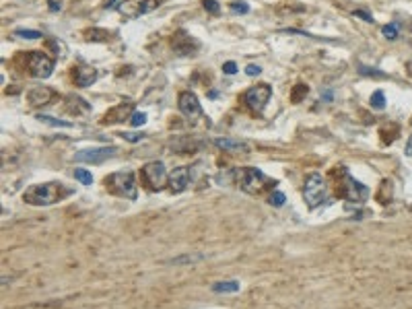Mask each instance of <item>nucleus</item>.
I'll use <instances>...</instances> for the list:
<instances>
[{
	"instance_id": "nucleus-1",
	"label": "nucleus",
	"mask_w": 412,
	"mask_h": 309,
	"mask_svg": "<svg viewBox=\"0 0 412 309\" xmlns=\"http://www.w3.org/2000/svg\"><path fill=\"white\" fill-rule=\"evenodd\" d=\"M70 194H72V190H68L66 185L50 181V183H41V185H31V188L23 194V200L31 206H52V204L60 202V200L68 198Z\"/></svg>"
},
{
	"instance_id": "nucleus-2",
	"label": "nucleus",
	"mask_w": 412,
	"mask_h": 309,
	"mask_svg": "<svg viewBox=\"0 0 412 309\" xmlns=\"http://www.w3.org/2000/svg\"><path fill=\"white\" fill-rule=\"evenodd\" d=\"M338 196L344 198L346 202L357 204V202H363V200L369 198V190H367V185L357 181L346 169H340L338 171Z\"/></svg>"
},
{
	"instance_id": "nucleus-3",
	"label": "nucleus",
	"mask_w": 412,
	"mask_h": 309,
	"mask_svg": "<svg viewBox=\"0 0 412 309\" xmlns=\"http://www.w3.org/2000/svg\"><path fill=\"white\" fill-rule=\"evenodd\" d=\"M303 198H305V202L309 204V208H317L330 200V188H328L326 179L319 173H311L307 177L305 188H303Z\"/></svg>"
},
{
	"instance_id": "nucleus-4",
	"label": "nucleus",
	"mask_w": 412,
	"mask_h": 309,
	"mask_svg": "<svg viewBox=\"0 0 412 309\" xmlns=\"http://www.w3.org/2000/svg\"><path fill=\"white\" fill-rule=\"evenodd\" d=\"M105 188L112 194L120 196V198H136V183H134V173L132 171H118L105 177Z\"/></svg>"
},
{
	"instance_id": "nucleus-5",
	"label": "nucleus",
	"mask_w": 412,
	"mask_h": 309,
	"mask_svg": "<svg viewBox=\"0 0 412 309\" xmlns=\"http://www.w3.org/2000/svg\"><path fill=\"white\" fill-rule=\"evenodd\" d=\"M235 177H237V185L246 194H260L264 190V185L268 183V177L260 171V169H254V167L237 169Z\"/></svg>"
},
{
	"instance_id": "nucleus-6",
	"label": "nucleus",
	"mask_w": 412,
	"mask_h": 309,
	"mask_svg": "<svg viewBox=\"0 0 412 309\" xmlns=\"http://www.w3.org/2000/svg\"><path fill=\"white\" fill-rule=\"evenodd\" d=\"M159 6V0H124L118 4V10L126 19H138L142 14L155 10Z\"/></svg>"
},
{
	"instance_id": "nucleus-7",
	"label": "nucleus",
	"mask_w": 412,
	"mask_h": 309,
	"mask_svg": "<svg viewBox=\"0 0 412 309\" xmlns=\"http://www.w3.org/2000/svg\"><path fill=\"white\" fill-rule=\"evenodd\" d=\"M27 66H29V72H31L35 79H48L54 72V60L43 52H33V54H29Z\"/></svg>"
},
{
	"instance_id": "nucleus-8",
	"label": "nucleus",
	"mask_w": 412,
	"mask_h": 309,
	"mask_svg": "<svg viewBox=\"0 0 412 309\" xmlns=\"http://www.w3.org/2000/svg\"><path fill=\"white\" fill-rule=\"evenodd\" d=\"M165 177H167V171L161 161H150L142 167V181L148 190H161L165 183Z\"/></svg>"
},
{
	"instance_id": "nucleus-9",
	"label": "nucleus",
	"mask_w": 412,
	"mask_h": 309,
	"mask_svg": "<svg viewBox=\"0 0 412 309\" xmlns=\"http://www.w3.org/2000/svg\"><path fill=\"white\" fill-rule=\"evenodd\" d=\"M270 95H272L270 85L262 83V85H256V87L248 89V91H246V95H243V101H246V105H250V110H254V112H262V110H264V105H266L268 99H270Z\"/></svg>"
},
{
	"instance_id": "nucleus-10",
	"label": "nucleus",
	"mask_w": 412,
	"mask_h": 309,
	"mask_svg": "<svg viewBox=\"0 0 412 309\" xmlns=\"http://www.w3.org/2000/svg\"><path fill=\"white\" fill-rule=\"evenodd\" d=\"M118 153L116 147H97V149H87V151H79L74 154V161L79 163H89V165H99L105 159L114 157Z\"/></svg>"
},
{
	"instance_id": "nucleus-11",
	"label": "nucleus",
	"mask_w": 412,
	"mask_h": 309,
	"mask_svg": "<svg viewBox=\"0 0 412 309\" xmlns=\"http://www.w3.org/2000/svg\"><path fill=\"white\" fill-rule=\"evenodd\" d=\"M177 105H179V112L184 114L190 122L202 116V105H200V101H198L196 93H192V91H184V93H179Z\"/></svg>"
},
{
	"instance_id": "nucleus-12",
	"label": "nucleus",
	"mask_w": 412,
	"mask_h": 309,
	"mask_svg": "<svg viewBox=\"0 0 412 309\" xmlns=\"http://www.w3.org/2000/svg\"><path fill=\"white\" fill-rule=\"evenodd\" d=\"M171 45H173V52L179 56H190L198 50V41L194 37H190L188 33H184V31H177Z\"/></svg>"
},
{
	"instance_id": "nucleus-13",
	"label": "nucleus",
	"mask_w": 412,
	"mask_h": 309,
	"mask_svg": "<svg viewBox=\"0 0 412 309\" xmlns=\"http://www.w3.org/2000/svg\"><path fill=\"white\" fill-rule=\"evenodd\" d=\"M188 183H190V169L188 167H177L171 171L169 175V188L171 192L179 194V192H184L188 188Z\"/></svg>"
},
{
	"instance_id": "nucleus-14",
	"label": "nucleus",
	"mask_w": 412,
	"mask_h": 309,
	"mask_svg": "<svg viewBox=\"0 0 412 309\" xmlns=\"http://www.w3.org/2000/svg\"><path fill=\"white\" fill-rule=\"evenodd\" d=\"M132 112V103H118L116 107H112V110L103 116V124H120V122H124Z\"/></svg>"
},
{
	"instance_id": "nucleus-15",
	"label": "nucleus",
	"mask_w": 412,
	"mask_h": 309,
	"mask_svg": "<svg viewBox=\"0 0 412 309\" xmlns=\"http://www.w3.org/2000/svg\"><path fill=\"white\" fill-rule=\"evenodd\" d=\"M52 97H54V91L50 87H33L31 91L27 93V101H29V105H33V107L50 103Z\"/></svg>"
},
{
	"instance_id": "nucleus-16",
	"label": "nucleus",
	"mask_w": 412,
	"mask_h": 309,
	"mask_svg": "<svg viewBox=\"0 0 412 309\" xmlns=\"http://www.w3.org/2000/svg\"><path fill=\"white\" fill-rule=\"evenodd\" d=\"M215 145H217L219 149L227 151V153H248V151H250V147L243 143V141H239V138L219 136V138H215Z\"/></svg>"
},
{
	"instance_id": "nucleus-17",
	"label": "nucleus",
	"mask_w": 412,
	"mask_h": 309,
	"mask_svg": "<svg viewBox=\"0 0 412 309\" xmlns=\"http://www.w3.org/2000/svg\"><path fill=\"white\" fill-rule=\"evenodd\" d=\"M95 81H97V70H95V68H91V66L76 68V72H74V83L79 85V87H91Z\"/></svg>"
},
{
	"instance_id": "nucleus-18",
	"label": "nucleus",
	"mask_w": 412,
	"mask_h": 309,
	"mask_svg": "<svg viewBox=\"0 0 412 309\" xmlns=\"http://www.w3.org/2000/svg\"><path fill=\"white\" fill-rule=\"evenodd\" d=\"M241 287L237 281H225V283H215L212 285V291L215 293H237Z\"/></svg>"
},
{
	"instance_id": "nucleus-19",
	"label": "nucleus",
	"mask_w": 412,
	"mask_h": 309,
	"mask_svg": "<svg viewBox=\"0 0 412 309\" xmlns=\"http://www.w3.org/2000/svg\"><path fill=\"white\" fill-rule=\"evenodd\" d=\"M204 256L202 254H188V256H181V258H171V260H167V264H194V262H200Z\"/></svg>"
},
{
	"instance_id": "nucleus-20",
	"label": "nucleus",
	"mask_w": 412,
	"mask_h": 309,
	"mask_svg": "<svg viewBox=\"0 0 412 309\" xmlns=\"http://www.w3.org/2000/svg\"><path fill=\"white\" fill-rule=\"evenodd\" d=\"M369 105L373 107V110H384L386 107V97H384V91H375L371 99H369Z\"/></svg>"
},
{
	"instance_id": "nucleus-21",
	"label": "nucleus",
	"mask_w": 412,
	"mask_h": 309,
	"mask_svg": "<svg viewBox=\"0 0 412 309\" xmlns=\"http://www.w3.org/2000/svg\"><path fill=\"white\" fill-rule=\"evenodd\" d=\"M39 122H45V124H50V126H60V128H72V124L70 122H62V120H56L52 116H37Z\"/></svg>"
},
{
	"instance_id": "nucleus-22",
	"label": "nucleus",
	"mask_w": 412,
	"mask_h": 309,
	"mask_svg": "<svg viewBox=\"0 0 412 309\" xmlns=\"http://www.w3.org/2000/svg\"><path fill=\"white\" fill-rule=\"evenodd\" d=\"M14 35L23 39H41L39 31H31V29H14Z\"/></svg>"
},
{
	"instance_id": "nucleus-23",
	"label": "nucleus",
	"mask_w": 412,
	"mask_h": 309,
	"mask_svg": "<svg viewBox=\"0 0 412 309\" xmlns=\"http://www.w3.org/2000/svg\"><path fill=\"white\" fill-rule=\"evenodd\" d=\"M74 177L79 179L81 183H85V185L93 183V175H91V171H87V169H74Z\"/></svg>"
},
{
	"instance_id": "nucleus-24",
	"label": "nucleus",
	"mask_w": 412,
	"mask_h": 309,
	"mask_svg": "<svg viewBox=\"0 0 412 309\" xmlns=\"http://www.w3.org/2000/svg\"><path fill=\"white\" fill-rule=\"evenodd\" d=\"M87 37H89V41H108L110 33H105V31H101V29H91L87 33Z\"/></svg>"
},
{
	"instance_id": "nucleus-25",
	"label": "nucleus",
	"mask_w": 412,
	"mask_h": 309,
	"mask_svg": "<svg viewBox=\"0 0 412 309\" xmlns=\"http://www.w3.org/2000/svg\"><path fill=\"white\" fill-rule=\"evenodd\" d=\"M309 93V89H307V85H297L295 87V91H293V95H291V99H293V103H299L305 95Z\"/></svg>"
},
{
	"instance_id": "nucleus-26",
	"label": "nucleus",
	"mask_w": 412,
	"mask_h": 309,
	"mask_svg": "<svg viewBox=\"0 0 412 309\" xmlns=\"http://www.w3.org/2000/svg\"><path fill=\"white\" fill-rule=\"evenodd\" d=\"M130 124L134 128H140L142 124H146V114L144 112H134L132 116H130Z\"/></svg>"
},
{
	"instance_id": "nucleus-27",
	"label": "nucleus",
	"mask_w": 412,
	"mask_h": 309,
	"mask_svg": "<svg viewBox=\"0 0 412 309\" xmlns=\"http://www.w3.org/2000/svg\"><path fill=\"white\" fill-rule=\"evenodd\" d=\"M381 33H384V37H386V39L394 41L396 37H398V27H396L394 23H390V25H386L384 29H381Z\"/></svg>"
},
{
	"instance_id": "nucleus-28",
	"label": "nucleus",
	"mask_w": 412,
	"mask_h": 309,
	"mask_svg": "<svg viewBox=\"0 0 412 309\" xmlns=\"http://www.w3.org/2000/svg\"><path fill=\"white\" fill-rule=\"evenodd\" d=\"M231 12L233 14H248L250 6H248V2H231Z\"/></svg>"
},
{
	"instance_id": "nucleus-29",
	"label": "nucleus",
	"mask_w": 412,
	"mask_h": 309,
	"mask_svg": "<svg viewBox=\"0 0 412 309\" xmlns=\"http://www.w3.org/2000/svg\"><path fill=\"white\" fill-rule=\"evenodd\" d=\"M202 6H204L210 14H219V12H221V4L217 2V0H204Z\"/></svg>"
},
{
	"instance_id": "nucleus-30",
	"label": "nucleus",
	"mask_w": 412,
	"mask_h": 309,
	"mask_svg": "<svg viewBox=\"0 0 412 309\" xmlns=\"http://www.w3.org/2000/svg\"><path fill=\"white\" fill-rule=\"evenodd\" d=\"M359 70H361V74L363 76H375V79H384V72L381 70H375V68H367V66H359Z\"/></svg>"
},
{
	"instance_id": "nucleus-31",
	"label": "nucleus",
	"mask_w": 412,
	"mask_h": 309,
	"mask_svg": "<svg viewBox=\"0 0 412 309\" xmlns=\"http://www.w3.org/2000/svg\"><path fill=\"white\" fill-rule=\"evenodd\" d=\"M284 202H286V198H284L282 192H272V196H270V204L272 206H282Z\"/></svg>"
},
{
	"instance_id": "nucleus-32",
	"label": "nucleus",
	"mask_w": 412,
	"mask_h": 309,
	"mask_svg": "<svg viewBox=\"0 0 412 309\" xmlns=\"http://www.w3.org/2000/svg\"><path fill=\"white\" fill-rule=\"evenodd\" d=\"M122 138H126L128 143H138L144 138V134L142 132H122Z\"/></svg>"
},
{
	"instance_id": "nucleus-33",
	"label": "nucleus",
	"mask_w": 412,
	"mask_h": 309,
	"mask_svg": "<svg viewBox=\"0 0 412 309\" xmlns=\"http://www.w3.org/2000/svg\"><path fill=\"white\" fill-rule=\"evenodd\" d=\"M353 14H355V17H359V19H363V21H367V23H373V14H371V12H367V10H361V8H357Z\"/></svg>"
},
{
	"instance_id": "nucleus-34",
	"label": "nucleus",
	"mask_w": 412,
	"mask_h": 309,
	"mask_svg": "<svg viewBox=\"0 0 412 309\" xmlns=\"http://www.w3.org/2000/svg\"><path fill=\"white\" fill-rule=\"evenodd\" d=\"M48 8L50 12H60L62 10V0H48Z\"/></svg>"
},
{
	"instance_id": "nucleus-35",
	"label": "nucleus",
	"mask_w": 412,
	"mask_h": 309,
	"mask_svg": "<svg viewBox=\"0 0 412 309\" xmlns=\"http://www.w3.org/2000/svg\"><path fill=\"white\" fill-rule=\"evenodd\" d=\"M223 72H225V74H235V72H237V64H235V62H225V64H223Z\"/></svg>"
},
{
	"instance_id": "nucleus-36",
	"label": "nucleus",
	"mask_w": 412,
	"mask_h": 309,
	"mask_svg": "<svg viewBox=\"0 0 412 309\" xmlns=\"http://www.w3.org/2000/svg\"><path fill=\"white\" fill-rule=\"evenodd\" d=\"M260 72H262V68L256 66V64H248V66H246V74H248V76H258Z\"/></svg>"
},
{
	"instance_id": "nucleus-37",
	"label": "nucleus",
	"mask_w": 412,
	"mask_h": 309,
	"mask_svg": "<svg viewBox=\"0 0 412 309\" xmlns=\"http://www.w3.org/2000/svg\"><path fill=\"white\" fill-rule=\"evenodd\" d=\"M404 153L408 154V157H412V134L408 136V141H406V149H404Z\"/></svg>"
},
{
	"instance_id": "nucleus-38",
	"label": "nucleus",
	"mask_w": 412,
	"mask_h": 309,
	"mask_svg": "<svg viewBox=\"0 0 412 309\" xmlns=\"http://www.w3.org/2000/svg\"><path fill=\"white\" fill-rule=\"evenodd\" d=\"M114 2H116V0H108V2H105V8H112V6H114Z\"/></svg>"
},
{
	"instance_id": "nucleus-39",
	"label": "nucleus",
	"mask_w": 412,
	"mask_h": 309,
	"mask_svg": "<svg viewBox=\"0 0 412 309\" xmlns=\"http://www.w3.org/2000/svg\"><path fill=\"white\" fill-rule=\"evenodd\" d=\"M406 70H412V62H408V64H406ZM410 76H412V74H410Z\"/></svg>"
}]
</instances>
